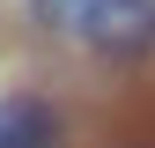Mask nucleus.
<instances>
[{"mask_svg": "<svg viewBox=\"0 0 155 148\" xmlns=\"http://www.w3.org/2000/svg\"><path fill=\"white\" fill-rule=\"evenodd\" d=\"M81 37L96 52H140V45H155V0H89Z\"/></svg>", "mask_w": 155, "mask_h": 148, "instance_id": "f257e3e1", "label": "nucleus"}, {"mask_svg": "<svg viewBox=\"0 0 155 148\" xmlns=\"http://www.w3.org/2000/svg\"><path fill=\"white\" fill-rule=\"evenodd\" d=\"M0 148H52V111L37 96H8L0 104Z\"/></svg>", "mask_w": 155, "mask_h": 148, "instance_id": "f03ea898", "label": "nucleus"}]
</instances>
